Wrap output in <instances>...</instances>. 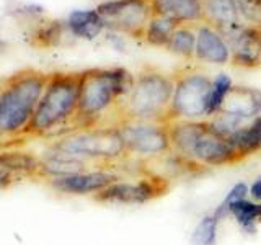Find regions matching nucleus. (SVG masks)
I'll return each mask as SVG.
<instances>
[{"label": "nucleus", "mask_w": 261, "mask_h": 245, "mask_svg": "<svg viewBox=\"0 0 261 245\" xmlns=\"http://www.w3.org/2000/svg\"><path fill=\"white\" fill-rule=\"evenodd\" d=\"M134 79L127 69H93L80 74V93L77 114L93 121L121 103V108L134 87Z\"/></svg>", "instance_id": "obj_1"}, {"label": "nucleus", "mask_w": 261, "mask_h": 245, "mask_svg": "<svg viewBox=\"0 0 261 245\" xmlns=\"http://www.w3.org/2000/svg\"><path fill=\"white\" fill-rule=\"evenodd\" d=\"M173 90V76L153 67L142 69L136 76L134 87L121 108L122 119L167 122Z\"/></svg>", "instance_id": "obj_2"}, {"label": "nucleus", "mask_w": 261, "mask_h": 245, "mask_svg": "<svg viewBox=\"0 0 261 245\" xmlns=\"http://www.w3.org/2000/svg\"><path fill=\"white\" fill-rule=\"evenodd\" d=\"M53 152L69 155L85 162H122L127 160V151L118 126L95 128L73 133L57 141Z\"/></svg>", "instance_id": "obj_3"}, {"label": "nucleus", "mask_w": 261, "mask_h": 245, "mask_svg": "<svg viewBox=\"0 0 261 245\" xmlns=\"http://www.w3.org/2000/svg\"><path fill=\"white\" fill-rule=\"evenodd\" d=\"M80 76H59L47 85L33 114L31 128L35 131H51L67 121L79 108Z\"/></svg>", "instance_id": "obj_4"}, {"label": "nucleus", "mask_w": 261, "mask_h": 245, "mask_svg": "<svg viewBox=\"0 0 261 245\" xmlns=\"http://www.w3.org/2000/svg\"><path fill=\"white\" fill-rule=\"evenodd\" d=\"M175 90L167 113V122L207 119V98L212 79L206 72L183 69L173 74Z\"/></svg>", "instance_id": "obj_5"}, {"label": "nucleus", "mask_w": 261, "mask_h": 245, "mask_svg": "<svg viewBox=\"0 0 261 245\" xmlns=\"http://www.w3.org/2000/svg\"><path fill=\"white\" fill-rule=\"evenodd\" d=\"M116 126L124 141L127 159L147 163L171 152L168 122L122 119Z\"/></svg>", "instance_id": "obj_6"}, {"label": "nucleus", "mask_w": 261, "mask_h": 245, "mask_svg": "<svg viewBox=\"0 0 261 245\" xmlns=\"http://www.w3.org/2000/svg\"><path fill=\"white\" fill-rule=\"evenodd\" d=\"M44 92V80L38 76L23 77L0 93V133H15L33 119Z\"/></svg>", "instance_id": "obj_7"}, {"label": "nucleus", "mask_w": 261, "mask_h": 245, "mask_svg": "<svg viewBox=\"0 0 261 245\" xmlns=\"http://www.w3.org/2000/svg\"><path fill=\"white\" fill-rule=\"evenodd\" d=\"M171 188V182L163 177L145 172L136 180L121 178L96 193L93 198L111 204H145L162 198Z\"/></svg>", "instance_id": "obj_8"}, {"label": "nucleus", "mask_w": 261, "mask_h": 245, "mask_svg": "<svg viewBox=\"0 0 261 245\" xmlns=\"http://www.w3.org/2000/svg\"><path fill=\"white\" fill-rule=\"evenodd\" d=\"M96 12L108 27L136 38H144L153 16L152 0H108L98 5Z\"/></svg>", "instance_id": "obj_9"}, {"label": "nucleus", "mask_w": 261, "mask_h": 245, "mask_svg": "<svg viewBox=\"0 0 261 245\" xmlns=\"http://www.w3.org/2000/svg\"><path fill=\"white\" fill-rule=\"evenodd\" d=\"M190 162L201 170H209L235 165V163L240 162V159L227 139L216 134L209 125L207 129L196 141L190 154Z\"/></svg>", "instance_id": "obj_10"}, {"label": "nucleus", "mask_w": 261, "mask_h": 245, "mask_svg": "<svg viewBox=\"0 0 261 245\" xmlns=\"http://www.w3.org/2000/svg\"><path fill=\"white\" fill-rule=\"evenodd\" d=\"M122 175L111 168H96L87 170L82 174L51 178V186L59 193L65 194H96L106 186L121 180Z\"/></svg>", "instance_id": "obj_11"}, {"label": "nucleus", "mask_w": 261, "mask_h": 245, "mask_svg": "<svg viewBox=\"0 0 261 245\" xmlns=\"http://www.w3.org/2000/svg\"><path fill=\"white\" fill-rule=\"evenodd\" d=\"M232 51L230 62L237 67H261V27H243L227 39Z\"/></svg>", "instance_id": "obj_12"}, {"label": "nucleus", "mask_w": 261, "mask_h": 245, "mask_svg": "<svg viewBox=\"0 0 261 245\" xmlns=\"http://www.w3.org/2000/svg\"><path fill=\"white\" fill-rule=\"evenodd\" d=\"M204 21L216 28L225 39L232 38L247 24L243 23L235 0H202Z\"/></svg>", "instance_id": "obj_13"}, {"label": "nucleus", "mask_w": 261, "mask_h": 245, "mask_svg": "<svg viewBox=\"0 0 261 245\" xmlns=\"http://www.w3.org/2000/svg\"><path fill=\"white\" fill-rule=\"evenodd\" d=\"M194 59L204 64L225 65L232 59V51L227 39L216 28L202 23L196 30Z\"/></svg>", "instance_id": "obj_14"}, {"label": "nucleus", "mask_w": 261, "mask_h": 245, "mask_svg": "<svg viewBox=\"0 0 261 245\" xmlns=\"http://www.w3.org/2000/svg\"><path fill=\"white\" fill-rule=\"evenodd\" d=\"M220 111L247 122L253 121L261 114V90L245 85H233Z\"/></svg>", "instance_id": "obj_15"}, {"label": "nucleus", "mask_w": 261, "mask_h": 245, "mask_svg": "<svg viewBox=\"0 0 261 245\" xmlns=\"http://www.w3.org/2000/svg\"><path fill=\"white\" fill-rule=\"evenodd\" d=\"M153 15L165 16L178 24L204 21L202 0H152Z\"/></svg>", "instance_id": "obj_16"}, {"label": "nucleus", "mask_w": 261, "mask_h": 245, "mask_svg": "<svg viewBox=\"0 0 261 245\" xmlns=\"http://www.w3.org/2000/svg\"><path fill=\"white\" fill-rule=\"evenodd\" d=\"M228 144L239 155L240 162L261 152V116L240 128L235 134L227 139Z\"/></svg>", "instance_id": "obj_17"}, {"label": "nucleus", "mask_w": 261, "mask_h": 245, "mask_svg": "<svg viewBox=\"0 0 261 245\" xmlns=\"http://www.w3.org/2000/svg\"><path fill=\"white\" fill-rule=\"evenodd\" d=\"M67 24L70 31L79 38L95 39L106 27L105 20L96 10H75L69 15Z\"/></svg>", "instance_id": "obj_18"}, {"label": "nucleus", "mask_w": 261, "mask_h": 245, "mask_svg": "<svg viewBox=\"0 0 261 245\" xmlns=\"http://www.w3.org/2000/svg\"><path fill=\"white\" fill-rule=\"evenodd\" d=\"M88 165H90V162L73 159V157H69V155H64V154L53 152L46 160L39 163V168L51 178H59V177H69V175L87 172V170H90Z\"/></svg>", "instance_id": "obj_19"}, {"label": "nucleus", "mask_w": 261, "mask_h": 245, "mask_svg": "<svg viewBox=\"0 0 261 245\" xmlns=\"http://www.w3.org/2000/svg\"><path fill=\"white\" fill-rule=\"evenodd\" d=\"M261 216V203H256L250 198L237 201L230 208V217L245 234H256V227L259 224Z\"/></svg>", "instance_id": "obj_20"}, {"label": "nucleus", "mask_w": 261, "mask_h": 245, "mask_svg": "<svg viewBox=\"0 0 261 245\" xmlns=\"http://www.w3.org/2000/svg\"><path fill=\"white\" fill-rule=\"evenodd\" d=\"M179 27L173 20H168L165 16L153 15L149 24H147L145 33H144V41L147 44L155 46V47H167L170 43L171 36H173L175 30Z\"/></svg>", "instance_id": "obj_21"}, {"label": "nucleus", "mask_w": 261, "mask_h": 245, "mask_svg": "<svg viewBox=\"0 0 261 245\" xmlns=\"http://www.w3.org/2000/svg\"><path fill=\"white\" fill-rule=\"evenodd\" d=\"M167 49L183 59L191 61L196 54V31L188 27V24H179L171 36L170 43L167 44Z\"/></svg>", "instance_id": "obj_22"}, {"label": "nucleus", "mask_w": 261, "mask_h": 245, "mask_svg": "<svg viewBox=\"0 0 261 245\" xmlns=\"http://www.w3.org/2000/svg\"><path fill=\"white\" fill-rule=\"evenodd\" d=\"M233 88V82L230 76L220 72L212 79V87L211 93L207 98V119L216 116V114L222 110V106L225 103V98L230 93V90Z\"/></svg>", "instance_id": "obj_23"}, {"label": "nucleus", "mask_w": 261, "mask_h": 245, "mask_svg": "<svg viewBox=\"0 0 261 245\" xmlns=\"http://www.w3.org/2000/svg\"><path fill=\"white\" fill-rule=\"evenodd\" d=\"M219 224L220 220L212 212L202 216L193 229L191 245H216L219 235Z\"/></svg>", "instance_id": "obj_24"}, {"label": "nucleus", "mask_w": 261, "mask_h": 245, "mask_svg": "<svg viewBox=\"0 0 261 245\" xmlns=\"http://www.w3.org/2000/svg\"><path fill=\"white\" fill-rule=\"evenodd\" d=\"M245 198H248V183L245 182H237L230 190L225 193V196L222 198L217 206L212 211V214H214L220 223H222L224 219L230 217V208L232 204H235L237 201H242Z\"/></svg>", "instance_id": "obj_25"}, {"label": "nucleus", "mask_w": 261, "mask_h": 245, "mask_svg": "<svg viewBox=\"0 0 261 245\" xmlns=\"http://www.w3.org/2000/svg\"><path fill=\"white\" fill-rule=\"evenodd\" d=\"M248 198L256 203H261V175L256 177L248 185Z\"/></svg>", "instance_id": "obj_26"}, {"label": "nucleus", "mask_w": 261, "mask_h": 245, "mask_svg": "<svg viewBox=\"0 0 261 245\" xmlns=\"http://www.w3.org/2000/svg\"><path fill=\"white\" fill-rule=\"evenodd\" d=\"M259 10H261V0H259Z\"/></svg>", "instance_id": "obj_27"}, {"label": "nucleus", "mask_w": 261, "mask_h": 245, "mask_svg": "<svg viewBox=\"0 0 261 245\" xmlns=\"http://www.w3.org/2000/svg\"><path fill=\"white\" fill-rule=\"evenodd\" d=\"M259 224H261V216H259Z\"/></svg>", "instance_id": "obj_28"}, {"label": "nucleus", "mask_w": 261, "mask_h": 245, "mask_svg": "<svg viewBox=\"0 0 261 245\" xmlns=\"http://www.w3.org/2000/svg\"><path fill=\"white\" fill-rule=\"evenodd\" d=\"M259 116H261V114H259Z\"/></svg>", "instance_id": "obj_29"}]
</instances>
